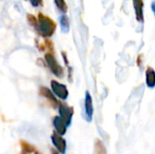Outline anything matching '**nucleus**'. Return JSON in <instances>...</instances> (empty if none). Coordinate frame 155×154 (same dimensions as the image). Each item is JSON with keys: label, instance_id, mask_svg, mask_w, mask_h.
Masks as SVG:
<instances>
[{"label": "nucleus", "instance_id": "7ed1b4c3", "mask_svg": "<svg viewBox=\"0 0 155 154\" xmlns=\"http://www.w3.org/2000/svg\"><path fill=\"white\" fill-rule=\"evenodd\" d=\"M58 111H59V116L62 118V120L64 122L66 126L68 127L72 123V118L74 115V108L72 106H69L66 103L63 101H58Z\"/></svg>", "mask_w": 155, "mask_h": 154}, {"label": "nucleus", "instance_id": "0eeeda50", "mask_svg": "<svg viewBox=\"0 0 155 154\" xmlns=\"http://www.w3.org/2000/svg\"><path fill=\"white\" fill-rule=\"evenodd\" d=\"M35 46L40 52H45V53H54V48L53 42L49 38H44V39H36L35 40Z\"/></svg>", "mask_w": 155, "mask_h": 154}, {"label": "nucleus", "instance_id": "423d86ee", "mask_svg": "<svg viewBox=\"0 0 155 154\" xmlns=\"http://www.w3.org/2000/svg\"><path fill=\"white\" fill-rule=\"evenodd\" d=\"M84 113H85V120L87 122H92L94 115V105H93V98L88 91L85 92L84 97Z\"/></svg>", "mask_w": 155, "mask_h": 154}, {"label": "nucleus", "instance_id": "f3484780", "mask_svg": "<svg viewBox=\"0 0 155 154\" xmlns=\"http://www.w3.org/2000/svg\"><path fill=\"white\" fill-rule=\"evenodd\" d=\"M26 20H27L28 24H29L33 28L35 29V27L37 26V23H38L37 17H36L35 15H32V14H27V15H26Z\"/></svg>", "mask_w": 155, "mask_h": 154}, {"label": "nucleus", "instance_id": "2eb2a0df", "mask_svg": "<svg viewBox=\"0 0 155 154\" xmlns=\"http://www.w3.org/2000/svg\"><path fill=\"white\" fill-rule=\"evenodd\" d=\"M55 6L61 14H66L68 11V6L65 0H54Z\"/></svg>", "mask_w": 155, "mask_h": 154}, {"label": "nucleus", "instance_id": "1a4fd4ad", "mask_svg": "<svg viewBox=\"0 0 155 154\" xmlns=\"http://www.w3.org/2000/svg\"><path fill=\"white\" fill-rule=\"evenodd\" d=\"M133 5L134 10L135 13L136 20L139 23L144 22V16H143V0H133Z\"/></svg>", "mask_w": 155, "mask_h": 154}, {"label": "nucleus", "instance_id": "6ab92c4d", "mask_svg": "<svg viewBox=\"0 0 155 154\" xmlns=\"http://www.w3.org/2000/svg\"><path fill=\"white\" fill-rule=\"evenodd\" d=\"M151 8H152V11H153V13L155 16V0H153V2L151 4Z\"/></svg>", "mask_w": 155, "mask_h": 154}, {"label": "nucleus", "instance_id": "dca6fc26", "mask_svg": "<svg viewBox=\"0 0 155 154\" xmlns=\"http://www.w3.org/2000/svg\"><path fill=\"white\" fill-rule=\"evenodd\" d=\"M21 146H22V154H39L35 148H33L31 145L28 143H25V142H21Z\"/></svg>", "mask_w": 155, "mask_h": 154}, {"label": "nucleus", "instance_id": "f8f14e48", "mask_svg": "<svg viewBox=\"0 0 155 154\" xmlns=\"http://www.w3.org/2000/svg\"><path fill=\"white\" fill-rule=\"evenodd\" d=\"M60 27L63 33H68L70 30V21L66 14H62V15L59 18Z\"/></svg>", "mask_w": 155, "mask_h": 154}, {"label": "nucleus", "instance_id": "9d476101", "mask_svg": "<svg viewBox=\"0 0 155 154\" xmlns=\"http://www.w3.org/2000/svg\"><path fill=\"white\" fill-rule=\"evenodd\" d=\"M53 124L55 128V132L60 135H64L66 133L67 126L60 116H55L53 120Z\"/></svg>", "mask_w": 155, "mask_h": 154}, {"label": "nucleus", "instance_id": "ddd939ff", "mask_svg": "<svg viewBox=\"0 0 155 154\" xmlns=\"http://www.w3.org/2000/svg\"><path fill=\"white\" fill-rule=\"evenodd\" d=\"M61 54H62V57H63V59H64V64H65V66H66V68H67V73H68L67 77H68V81H69L70 83H72V82H73V68H72V66L70 65V63H69V59H68L67 54H66V52L62 51Z\"/></svg>", "mask_w": 155, "mask_h": 154}, {"label": "nucleus", "instance_id": "20e7f679", "mask_svg": "<svg viewBox=\"0 0 155 154\" xmlns=\"http://www.w3.org/2000/svg\"><path fill=\"white\" fill-rule=\"evenodd\" d=\"M51 89L54 94L57 96L59 99H61L62 101H65L68 98L69 92H68L67 87L64 84L59 83L58 81L56 80L51 81Z\"/></svg>", "mask_w": 155, "mask_h": 154}, {"label": "nucleus", "instance_id": "f257e3e1", "mask_svg": "<svg viewBox=\"0 0 155 154\" xmlns=\"http://www.w3.org/2000/svg\"><path fill=\"white\" fill-rule=\"evenodd\" d=\"M37 26L35 27V31L39 36L43 38H50L53 36L56 30V23L49 16L45 14L39 12L37 15Z\"/></svg>", "mask_w": 155, "mask_h": 154}, {"label": "nucleus", "instance_id": "f03ea898", "mask_svg": "<svg viewBox=\"0 0 155 154\" xmlns=\"http://www.w3.org/2000/svg\"><path fill=\"white\" fill-rule=\"evenodd\" d=\"M45 64L48 66V68L50 69V71L52 72V74L54 76H56L60 79L64 77V68L57 62L54 53H45Z\"/></svg>", "mask_w": 155, "mask_h": 154}, {"label": "nucleus", "instance_id": "a211bd4d", "mask_svg": "<svg viewBox=\"0 0 155 154\" xmlns=\"http://www.w3.org/2000/svg\"><path fill=\"white\" fill-rule=\"evenodd\" d=\"M27 1H29L30 4L35 7H38V6L43 5V0H27Z\"/></svg>", "mask_w": 155, "mask_h": 154}, {"label": "nucleus", "instance_id": "4468645a", "mask_svg": "<svg viewBox=\"0 0 155 154\" xmlns=\"http://www.w3.org/2000/svg\"><path fill=\"white\" fill-rule=\"evenodd\" d=\"M94 154H107V151H106V148H105L104 143L99 139H96L94 142Z\"/></svg>", "mask_w": 155, "mask_h": 154}, {"label": "nucleus", "instance_id": "39448f33", "mask_svg": "<svg viewBox=\"0 0 155 154\" xmlns=\"http://www.w3.org/2000/svg\"><path fill=\"white\" fill-rule=\"evenodd\" d=\"M39 95L42 96L43 98H45L47 101V103L50 104L51 107H53L54 109L58 107V100L56 99L55 95L49 88H47L45 86H41L39 88Z\"/></svg>", "mask_w": 155, "mask_h": 154}, {"label": "nucleus", "instance_id": "6e6552de", "mask_svg": "<svg viewBox=\"0 0 155 154\" xmlns=\"http://www.w3.org/2000/svg\"><path fill=\"white\" fill-rule=\"evenodd\" d=\"M52 142L54 146L56 148L57 152H59L60 153L64 154L65 153V150H66V143L65 141L63 139L62 135L58 134L56 132L53 133L52 136H51Z\"/></svg>", "mask_w": 155, "mask_h": 154}, {"label": "nucleus", "instance_id": "9b49d317", "mask_svg": "<svg viewBox=\"0 0 155 154\" xmlns=\"http://www.w3.org/2000/svg\"><path fill=\"white\" fill-rule=\"evenodd\" d=\"M145 80L146 85L150 89H153L155 87V71L153 67H148L145 72Z\"/></svg>", "mask_w": 155, "mask_h": 154}]
</instances>
